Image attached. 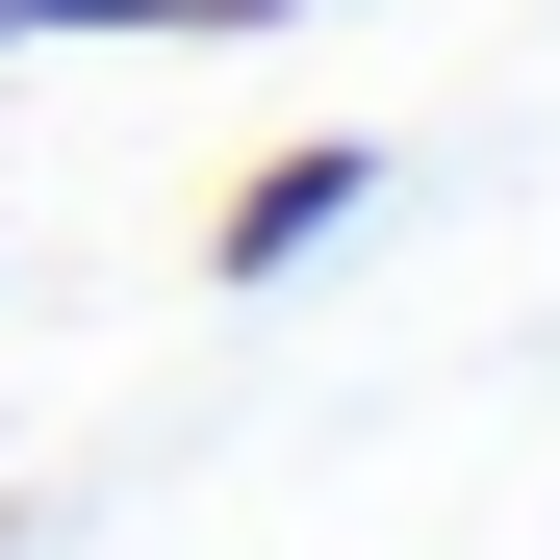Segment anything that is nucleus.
<instances>
[{"label": "nucleus", "instance_id": "1", "mask_svg": "<svg viewBox=\"0 0 560 560\" xmlns=\"http://www.w3.org/2000/svg\"><path fill=\"white\" fill-rule=\"evenodd\" d=\"M357 205H383V153H357V128H306V153H255L230 178V205H205V280H306Z\"/></svg>", "mask_w": 560, "mask_h": 560}, {"label": "nucleus", "instance_id": "2", "mask_svg": "<svg viewBox=\"0 0 560 560\" xmlns=\"http://www.w3.org/2000/svg\"><path fill=\"white\" fill-rule=\"evenodd\" d=\"M0 51H26V26H0Z\"/></svg>", "mask_w": 560, "mask_h": 560}]
</instances>
